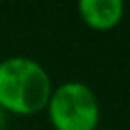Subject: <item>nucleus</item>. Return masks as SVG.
Listing matches in <instances>:
<instances>
[{"instance_id":"nucleus-1","label":"nucleus","mask_w":130,"mask_h":130,"mask_svg":"<svg viewBox=\"0 0 130 130\" xmlns=\"http://www.w3.org/2000/svg\"><path fill=\"white\" fill-rule=\"evenodd\" d=\"M52 90V77L40 61L27 56L0 61V109L6 115L31 117L44 111Z\"/></svg>"},{"instance_id":"nucleus-2","label":"nucleus","mask_w":130,"mask_h":130,"mask_svg":"<svg viewBox=\"0 0 130 130\" xmlns=\"http://www.w3.org/2000/svg\"><path fill=\"white\" fill-rule=\"evenodd\" d=\"M44 111L54 130H98L102 119L96 92L82 80L54 86Z\"/></svg>"},{"instance_id":"nucleus-3","label":"nucleus","mask_w":130,"mask_h":130,"mask_svg":"<svg viewBox=\"0 0 130 130\" xmlns=\"http://www.w3.org/2000/svg\"><path fill=\"white\" fill-rule=\"evenodd\" d=\"M122 0H80L77 4L80 19L94 31H111L124 17Z\"/></svg>"},{"instance_id":"nucleus-4","label":"nucleus","mask_w":130,"mask_h":130,"mask_svg":"<svg viewBox=\"0 0 130 130\" xmlns=\"http://www.w3.org/2000/svg\"><path fill=\"white\" fill-rule=\"evenodd\" d=\"M6 126H8L6 124V113L0 109V130H6Z\"/></svg>"},{"instance_id":"nucleus-5","label":"nucleus","mask_w":130,"mask_h":130,"mask_svg":"<svg viewBox=\"0 0 130 130\" xmlns=\"http://www.w3.org/2000/svg\"><path fill=\"white\" fill-rule=\"evenodd\" d=\"M98 130H103V128H98Z\"/></svg>"}]
</instances>
